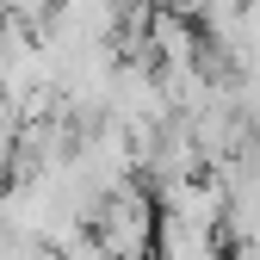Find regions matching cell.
<instances>
[{"instance_id": "1", "label": "cell", "mask_w": 260, "mask_h": 260, "mask_svg": "<svg viewBox=\"0 0 260 260\" xmlns=\"http://www.w3.org/2000/svg\"><path fill=\"white\" fill-rule=\"evenodd\" d=\"M93 242H100L112 260H155V242H161V199L143 186V174L100 199V211H93Z\"/></svg>"}, {"instance_id": "2", "label": "cell", "mask_w": 260, "mask_h": 260, "mask_svg": "<svg viewBox=\"0 0 260 260\" xmlns=\"http://www.w3.org/2000/svg\"><path fill=\"white\" fill-rule=\"evenodd\" d=\"M155 199H161V211H168V217H180V223H205V230H223V217H230V186H223L217 168L161 186Z\"/></svg>"}, {"instance_id": "3", "label": "cell", "mask_w": 260, "mask_h": 260, "mask_svg": "<svg viewBox=\"0 0 260 260\" xmlns=\"http://www.w3.org/2000/svg\"><path fill=\"white\" fill-rule=\"evenodd\" d=\"M50 31H62L69 44H118V31H124V0H56Z\"/></svg>"}, {"instance_id": "4", "label": "cell", "mask_w": 260, "mask_h": 260, "mask_svg": "<svg viewBox=\"0 0 260 260\" xmlns=\"http://www.w3.org/2000/svg\"><path fill=\"white\" fill-rule=\"evenodd\" d=\"M155 260H230L223 254V230H205V223H180L161 211V242Z\"/></svg>"}, {"instance_id": "5", "label": "cell", "mask_w": 260, "mask_h": 260, "mask_svg": "<svg viewBox=\"0 0 260 260\" xmlns=\"http://www.w3.org/2000/svg\"><path fill=\"white\" fill-rule=\"evenodd\" d=\"M0 19L7 25H31V31H44L56 19V0H0Z\"/></svg>"}, {"instance_id": "6", "label": "cell", "mask_w": 260, "mask_h": 260, "mask_svg": "<svg viewBox=\"0 0 260 260\" xmlns=\"http://www.w3.org/2000/svg\"><path fill=\"white\" fill-rule=\"evenodd\" d=\"M155 7H168V13H186V19H205V0H155Z\"/></svg>"}, {"instance_id": "7", "label": "cell", "mask_w": 260, "mask_h": 260, "mask_svg": "<svg viewBox=\"0 0 260 260\" xmlns=\"http://www.w3.org/2000/svg\"><path fill=\"white\" fill-rule=\"evenodd\" d=\"M230 260H260V242H242V248H230Z\"/></svg>"}]
</instances>
